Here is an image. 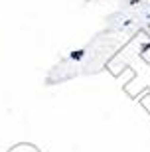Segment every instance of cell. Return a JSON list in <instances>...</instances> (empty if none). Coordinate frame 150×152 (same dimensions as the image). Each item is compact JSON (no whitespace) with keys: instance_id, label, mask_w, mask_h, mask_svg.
I'll list each match as a JSON object with an SVG mask.
<instances>
[{"instance_id":"6da1fadb","label":"cell","mask_w":150,"mask_h":152,"mask_svg":"<svg viewBox=\"0 0 150 152\" xmlns=\"http://www.w3.org/2000/svg\"><path fill=\"white\" fill-rule=\"evenodd\" d=\"M83 53H85L83 50H77V51H71V56H69V57H71V59H81Z\"/></svg>"}]
</instances>
